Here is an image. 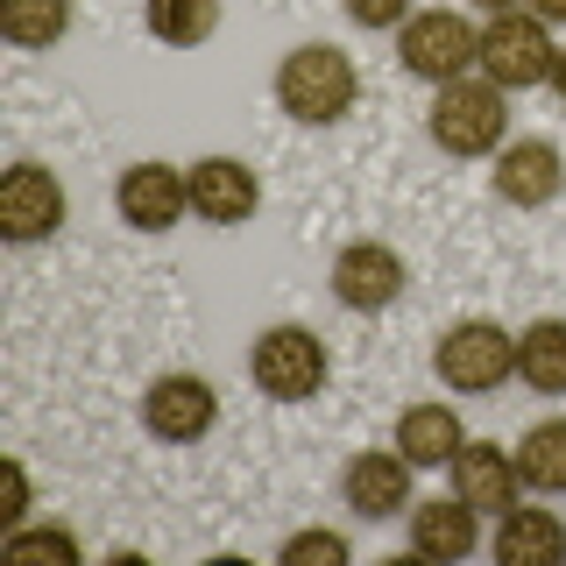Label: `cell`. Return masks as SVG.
Masks as SVG:
<instances>
[{
	"mask_svg": "<svg viewBox=\"0 0 566 566\" xmlns=\"http://www.w3.org/2000/svg\"><path fill=\"white\" fill-rule=\"evenodd\" d=\"M361 99V71L340 43H297L291 57L276 64V106L305 128H333V120L354 114Z\"/></svg>",
	"mask_w": 566,
	"mask_h": 566,
	"instance_id": "6da1fadb",
	"label": "cell"
},
{
	"mask_svg": "<svg viewBox=\"0 0 566 566\" xmlns=\"http://www.w3.org/2000/svg\"><path fill=\"white\" fill-rule=\"evenodd\" d=\"M432 376L453 389V397H489L517 376V333L495 326V318H460V326L439 333L432 347Z\"/></svg>",
	"mask_w": 566,
	"mask_h": 566,
	"instance_id": "7a4b0ae2",
	"label": "cell"
},
{
	"mask_svg": "<svg viewBox=\"0 0 566 566\" xmlns=\"http://www.w3.org/2000/svg\"><path fill=\"white\" fill-rule=\"evenodd\" d=\"M424 128H432V142L447 156H495L510 135V114H503V85L489 78H453L432 93V114H424Z\"/></svg>",
	"mask_w": 566,
	"mask_h": 566,
	"instance_id": "3957f363",
	"label": "cell"
},
{
	"mask_svg": "<svg viewBox=\"0 0 566 566\" xmlns=\"http://www.w3.org/2000/svg\"><path fill=\"white\" fill-rule=\"evenodd\" d=\"M553 64H559V43H553V22H538L531 8L517 14H489L482 22V78L503 85V93H531V85H553Z\"/></svg>",
	"mask_w": 566,
	"mask_h": 566,
	"instance_id": "277c9868",
	"label": "cell"
},
{
	"mask_svg": "<svg viewBox=\"0 0 566 566\" xmlns=\"http://www.w3.org/2000/svg\"><path fill=\"white\" fill-rule=\"evenodd\" d=\"M397 57H403L411 78H424L439 93V85L468 78V71L482 64V29H474L468 14H453V8H424V14H411V22L397 29Z\"/></svg>",
	"mask_w": 566,
	"mask_h": 566,
	"instance_id": "5b68a950",
	"label": "cell"
},
{
	"mask_svg": "<svg viewBox=\"0 0 566 566\" xmlns=\"http://www.w3.org/2000/svg\"><path fill=\"white\" fill-rule=\"evenodd\" d=\"M248 382L276 403H312L326 389V340L312 326H262L248 347Z\"/></svg>",
	"mask_w": 566,
	"mask_h": 566,
	"instance_id": "8992f818",
	"label": "cell"
},
{
	"mask_svg": "<svg viewBox=\"0 0 566 566\" xmlns=\"http://www.w3.org/2000/svg\"><path fill=\"white\" fill-rule=\"evenodd\" d=\"M212 418H220V397H212L206 376H191V368H177V376H156L142 389V432L164 439V447H199L212 432Z\"/></svg>",
	"mask_w": 566,
	"mask_h": 566,
	"instance_id": "52a82bcc",
	"label": "cell"
},
{
	"mask_svg": "<svg viewBox=\"0 0 566 566\" xmlns=\"http://www.w3.org/2000/svg\"><path fill=\"white\" fill-rule=\"evenodd\" d=\"M403 291H411V270L389 241H347L333 255V297L347 312H389Z\"/></svg>",
	"mask_w": 566,
	"mask_h": 566,
	"instance_id": "ba28073f",
	"label": "cell"
},
{
	"mask_svg": "<svg viewBox=\"0 0 566 566\" xmlns=\"http://www.w3.org/2000/svg\"><path fill=\"white\" fill-rule=\"evenodd\" d=\"M64 185H57V170H43V164H14L8 177H0V234L8 241H50L64 227Z\"/></svg>",
	"mask_w": 566,
	"mask_h": 566,
	"instance_id": "9c48e42d",
	"label": "cell"
},
{
	"mask_svg": "<svg viewBox=\"0 0 566 566\" xmlns=\"http://www.w3.org/2000/svg\"><path fill=\"white\" fill-rule=\"evenodd\" d=\"M411 460H403L397 447H368V453H354L347 460V474H340V495H347V510L354 517H368V524H389V517H411Z\"/></svg>",
	"mask_w": 566,
	"mask_h": 566,
	"instance_id": "30bf717a",
	"label": "cell"
},
{
	"mask_svg": "<svg viewBox=\"0 0 566 566\" xmlns=\"http://www.w3.org/2000/svg\"><path fill=\"white\" fill-rule=\"evenodd\" d=\"M114 206L135 234H170L177 220L191 212V177L170 170V164H128L114 185Z\"/></svg>",
	"mask_w": 566,
	"mask_h": 566,
	"instance_id": "8fae6325",
	"label": "cell"
},
{
	"mask_svg": "<svg viewBox=\"0 0 566 566\" xmlns=\"http://www.w3.org/2000/svg\"><path fill=\"white\" fill-rule=\"evenodd\" d=\"M453 495L482 517H503V510L524 503V474H517V447H495V439H468L453 453Z\"/></svg>",
	"mask_w": 566,
	"mask_h": 566,
	"instance_id": "7c38bea8",
	"label": "cell"
},
{
	"mask_svg": "<svg viewBox=\"0 0 566 566\" xmlns=\"http://www.w3.org/2000/svg\"><path fill=\"white\" fill-rule=\"evenodd\" d=\"M559 191H566V164L545 135H517V142L495 149V199L503 206L538 212V206H553Z\"/></svg>",
	"mask_w": 566,
	"mask_h": 566,
	"instance_id": "4fadbf2b",
	"label": "cell"
},
{
	"mask_svg": "<svg viewBox=\"0 0 566 566\" xmlns=\"http://www.w3.org/2000/svg\"><path fill=\"white\" fill-rule=\"evenodd\" d=\"M185 177H191V212L206 227H248L262 212V177L241 156H199Z\"/></svg>",
	"mask_w": 566,
	"mask_h": 566,
	"instance_id": "5bb4252c",
	"label": "cell"
},
{
	"mask_svg": "<svg viewBox=\"0 0 566 566\" xmlns=\"http://www.w3.org/2000/svg\"><path fill=\"white\" fill-rule=\"evenodd\" d=\"M489 553L503 559V566H559L566 559V517L559 510H503L495 517V538H489Z\"/></svg>",
	"mask_w": 566,
	"mask_h": 566,
	"instance_id": "9a60e30c",
	"label": "cell"
},
{
	"mask_svg": "<svg viewBox=\"0 0 566 566\" xmlns=\"http://www.w3.org/2000/svg\"><path fill=\"white\" fill-rule=\"evenodd\" d=\"M411 553L418 559H468L482 553V510H468L460 495H439V503H411Z\"/></svg>",
	"mask_w": 566,
	"mask_h": 566,
	"instance_id": "2e32d148",
	"label": "cell"
},
{
	"mask_svg": "<svg viewBox=\"0 0 566 566\" xmlns=\"http://www.w3.org/2000/svg\"><path fill=\"white\" fill-rule=\"evenodd\" d=\"M460 447H468V424H460L453 403H411L397 418V453L411 468H453Z\"/></svg>",
	"mask_w": 566,
	"mask_h": 566,
	"instance_id": "e0dca14e",
	"label": "cell"
},
{
	"mask_svg": "<svg viewBox=\"0 0 566 566\" xmlns=\"http://www.w3.org/2000/svg\"><path fill=\"white\" fill-rule=\"evenodd\" d=\"M517 376L538 397H566V318H531L517 333Z\"/></svg>",
	"mask_w": 566,
	"mask_h": 566,
	"instance_id": "ac0fdd59",
	"label": "cell"
},
{
	"mask_svg": "<svg viewBox=\"0 0 566 566\" xmlns=\"http://www.w3.org/2000/svg\"><path fill=\"white\" fill-rule=\"evenodd\" d=\"M142 29L170 50H199L220 29V0H142Z\"/></svg>",
	"mask_w": 566,
	"mask_h": 566,
	"instance_id": "d6986e66",
	"label": "cell"
},
{
	"mask_svg": "<svg viewBox=\"0 0 566 566\" xmlns=\"http://www.w3.org/2000/svg\"><path fill=\"white\" fill-rule=\"evenodd\" d=\"M517 474L538 495H566V418H538L517 439Z\"/></svg>",
	"mask_w": 566,
	"mask_h": 566,
	"instance_id": "ffe728a7",
	"label": "cell"
},
{
	"mask_svg": "<svg viewBox=\"0 0 566 566\" xmlns=\"http://www.w3.org/2000/svg\"><path fill=\"white\" fill-rule=\"evenodd\" d=\"M71 0H0V35H8L14 50H50L71 35Z\"/></svg>",
	"mask_w": 566,
	"mask_h": 566,
	"instance_id": "44dd1931",
	"label": "cell"
},
{
	"mask_svg": "<svg viewBox=\"0 0 566 566\" xmlns=\"http://www.w3.org/2000/svg\"><path fill=\"white\" fill-rule=\"evenodd\" d=\"M305 559H326V566H347V538L340 531H297V538H283V566H305Z\"/></svg>",
	"mask_w": 566,
	"mask_h": 566,
	"instance_id": "7402d4cb",
	"label": "cell"
},
{
	"mask_svg": "<svg viewBox=\"0 0 566 566\" xmlns=\"http://www.w3.org/2000/svg\"><path fill=\"white\" fill-rule=\"evenodd\" d=\"M340 8H347V22H354V29H368V35L411 22V0H340Z\"/></svg>",
	"mask_w": 566,
	"mask_h": 566,
	"instance_id": "603a6c76",
	"label": "cell"
},
{
	"mask_svg": "<svg viewBox=\"0 0 566 566\" xmlns=\"http://www.w3.org/2000/svg\"><path fill=\"white\" fill-rule=\"evenodd\" d=\"M14 553H57V559H78V538L71 531H14Z\"/></svg>",
	"mask_w": 566,
	"mask_h": 566,
	"instance_id": "cb8c5ba5",
	"label": "cell"
},
{
	"mask_svg": "<svg viewBox=\"0 0 566 566\" xmlns=\"http://www.w3.org/2000/svg\"><path fill=\"white\" fill-rule=\"evenodd\" d=\"M531 14L538 22H566V0H531Z\"/></svg>",
	"mask_w": 566,
	"mask_h": 566,
	"instance_id": "d4e9b609",
	"label": "cell"
},
{
	"mask_svg": "<svg viewBox=\"0 0 566 566\" xmlns=\"http://www.w3.org/2000/svg\"><path fill=\"white\" fill-rule=\"evenodd\" d=\"M468 8H482V14H517L524 0H468Z\"/></svg>",
	"mask_w": 566,
	"mask_h": 566,
	"instance_id": "484cf974",
	"label": "cell"
},
{
	"mask_svg": "<svg viewBox=\"0 0 566 566\" xmlns=\"http://www.w3.org/2000/svg\"><path fill=\"white\" fill-rule=\"evenodd\" d=\"M553 93H559V106H566V50H559V64H553Z\"/></svg>",
	"mask_w": 566,
	"mask_h": 566,
	"instance_id": "4316f807",
	"label": "cell"
}]
</instances>
